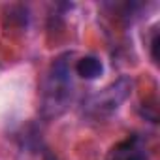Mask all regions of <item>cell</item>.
<instances>
[{"mask_svg":"<svg viewBox=\"0 0 160 160\" xmlns=\"http://www.w3.org/2000/svg\"><path fill=\"white\" fill-rule=\"evenodd\" d=\"M72 64L70 55H60L49 66L47 77L43 81V96H42V113L45 119L58 117L64 113L72 100Z\"/></svg>","mask_w":160,"mask_h":160,"instance_id":"cell-1","label":"cell"},{"mask_svg":"<svg viewBox=\"0 0 160 160\" xmlns=\"http://www.w3.org/2000/svg\"><path fill=\"white\" fill-rule=\"evenodd\" d=\"M75 72L77 75H81L83 79H96L102 75L104 72V64L98 57H92V55H87L83 58H79L77 64H75Z\"/></svg>","mask_w":160,"mask_h":160,"instance_id":"cell-4","label":"cell"},{"mask_svg":"<svg viewBox=\"0 0 160 160\" xmlns=\"http://www.w3.org/2000/svg\"><path fill=\"white\" fill-rule=\"evenodd\" d=\"M132 87H134V79L132 77H128V75L119 77L117 81L109 83L108 87H104L98 92L85 98L83 113L89 119H94V121L111 117L124 104V100L132 94Z\"/></svg>","mask_w":160,"mask_h":160,"instance_id":"cell-2","label":"cell"},{"mask_svg":"<svg viewBox=\"0 0 160 160\" xmlns=\"http://www.w3.org/2000/svg\"><path fill=\"white\" fill-rule=\"evenodd\" d=\"M108 160H151L145 139L141 136H130L128 139L117 143L111 151Z\"/></svg>","mask_w":160,"mask_h":160,"instance_id":"cell-3","label":"cell"}]
</instances>
